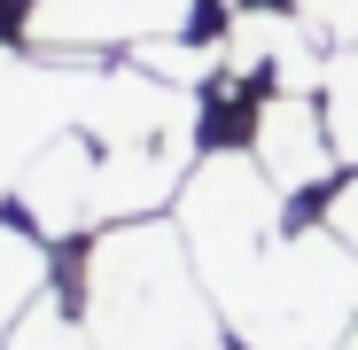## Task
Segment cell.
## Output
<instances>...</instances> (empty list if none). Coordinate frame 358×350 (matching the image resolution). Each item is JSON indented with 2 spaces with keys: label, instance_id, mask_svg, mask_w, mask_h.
Listing matches in <instances>:
<instances>
[{
  "label": "cell",
  "instance_id": "cell-1",
  "mask_svg": "<svg viewBox=\"0 0 358 350\" xmlns=\"http://www.w3.org/2000/svg\"><path fill=\"white\" fill-rule=\"evenodd\" d=\"M78 319L94 350H234V327L171 218L94 226L78 265Z\"/></svg>",
  "mask_w": 358,
  "mask_h": 350
},
{
  "label": "cell",
  "instance_id": "cell-2",
  "mask_svg": "<svg viewBox=\"0 0 358 350\" xmlns=\"http://www.w3.org/2000/svg\"><path fill=\"white\" fill-rule=\"evenodd\" d=\"M218 312L242 350H335L358 327V242L320 226H280L218 288Z\"/></svg>",
  "mask_w": 358,
  "mask_h": 350
},
{
  "label": "cell",
  "instance_id": "cell-3",
  "mask_svg": "<svg viewBox=\"0 0 358 350\" xmlns=\"http://www.w3.org/2000/svg\"><path fill=\"white\" fill-rule=\"evenodd\" d=\"M280 210H288V195L265 180V163L250 148H210L187 171V187H179V203H171V226L187 233V257H195L210 296L288 226Z\"/></svg>",
  "mask_w": 358,
  "mask_h": 350
},
{
  "label": "cell",
  "instance_id": "cell-4",
  "mask_svg": "<svg viewBox=\"0 0 358 350\" xmlns=\"http://www.w3.org/2000/svg\"><path fill=\"white\" fill-rule=\"evenodd\" d=\"M94 63H63L39 47H0V195L24 187V171L47 140L78 133Z\"/></svg>",
  "mask_w": 358,
  "mask_h": 350
},
{
  "label": "cell",
  "instance_id": "cell-5",
  "mask_svg": "<svg viewBox=\"0 0 358 350\" xmlns=\"http://www.w3.org/2000/svg\"><path fill=\"white\" fill-rule=\"evenodd\" d=\"M203 0H24V31L39 54L86 63L94 47H141L195 24Z\"/></svg>",
  "mask_w": 358,
  "mask_h": 350
},
{
  "label": "cell",
  "instance_id": "cell-6",
  "mask_svg": "<svg viewBox=\"0 0 358 350\" xmlns=\"http://www.w3.org/2000/svg\"><path fill=\"white\" fill-rule=\"evenodd\" d=\"M250 156L265 163V180H273L280 195L327 187L335 171H343V156H335V140H327V109H320V94H288V86H273V94L257 101Z\"/></svg>",
  "mask_w": 358,
  "mask_h": 350
},
{
  "label": "cell",
  "instance_id": "cell-7",
  "mask_svg": "<svg viewBox=\"0 0 358 350\" xmlns=\"http://www.w3.org/2000/svg\"><path fill=\"white\" fill-rule=\"evenodd\" d=\"M94 163H101V148L86 133H63V140H47L31 156L16 203H24V218L47 233V242H71V233L94 226Z\"/></svg>",
  "mask_w": 358,
  "mask_h": 350
},
{
  "label": "cell",
  "instance_id": "cell-8",
  "mask_svg": "<svg viewBox=\"0 0 358 350\" xmlns=\"http://www.w3.org/2000/svg\"><path fill=\"white\" fill-rule=\"evenodd\" d=\"M47 272H55V265H47V233L0 218V350H8L16 319L47 296Z\"/></svg>",
  "mask_w": 358,
  "mask_h": 350
},
{
  "label": "cell",
  "instance_id": "cell-9",
  "mask_svg": "<svg viewBox=\"0 0 358 350\" xmlns=\"http://www.w3.org/2000/svg\"><path fill=\"white\" fill-rule=\"evenodd\" d=\"M125 63H141V71H148V78H164V86L203 94V78H210V71H226V47H195L187 31H171V39H141V47H125Z\"/></svg>",
  "mask_w": 358,
  "mask_h": 350
},
{
  "label": "cell",
  "instance_id": "cell-10",
  "mask_svg": "<svg viewBox=\"0 0 358 350\" xmlns=\"http://www.w3.org/2000/svg\"><path fill=\"white\" fill-rule=\"evenodd\" d=\"M8 350H94V335H86V319H78V312H71V304L47 288V296H39V304L16 319Z\"/></svg>",
  "mask_w": 358,
  "mask_h": 350
},
{
  "label": "cell",
  "instance_id": "cell-11",
  "mask_svg": "<svg viewBox=\"0 0 358 350\" xmlns=\"http://www.w3.org/2000/svg\"><path fill=\"white\" fill-rule=\"evenodd\" d=\"M327 226L343 233V242H358V180H343V187L327 195Z\"/></svg>",
  "mask_w": 358,
  "mask_h": 350
},
{
  "label": "cell",
  "instance_id": "cell-12",
  "mask_svg": "<svg viewBox=\"0 0 358 350\" xmlns=\"http://www.w3.org/2000/svg\"><path fill=\"white\" fill-rule=\"evenodd\" d=\"M335 350H358V327H350V335H343V342H335Z\"/></svg>",
  "mask_w": 358,
  "mask_h": 350
}]
</instances>
